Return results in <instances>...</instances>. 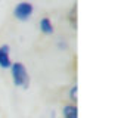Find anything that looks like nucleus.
Wrapping results in <instances>:
<instances>
[{
    "instance_id": "nucleus-1",
    "label": "nucleus",
    "mask_w": 121,
    "mask_h": 118,
    "mask_svg": "<svg viewBox=\"0 0 121 118\" xmlns=\"http://www.w3.org/2000/svg\"><path fill=\"white\" fill-rule=\"evenodd\" d=\"M10 74H12V80L16 87H22V88H28L30 84V74L27 71V67L22 62H13L10 65Z\"/></svg>"
},
{
    "instance_id": "nucleus-2",
    "label": "nucleus",
    "mask_w": 121,
    "mask_h": 118,
    "mask_svg": "<svg viewBox=\"0 0 121 118\" xmlns=\"http://www.w3.org/2000/svg\"><path fill=\"white\" fill-rule=\"evenodd\" d=\"M33 12H34V8H33L31 3L22 2V3H18V4L15 6L13 15H15L16 19H19V21H27L28 18L33 15Z\"/></svg>"
},
{
    "instance_id": "nucleus-3",
    "label": "nucleus",
    "mask_w": 121,
    "mask_h": 118,
    "mask_svg": "<svg viewBox=\"0 0 121 118\" xmlns=\"http://www.w3.org/2000/svg\"><path fill=\"white\" fill-rule=\"evenodd\" d=\"M12 61H10V47L8 44L0 46V68L8 69L10 68Z\"/></svg>"
},
{
    "instance_id": "nucleus-4",
    "label": "nucleus",
    "mask_w": 121,
    "mask_h": 118,
    "mask_svg": "<svg viewBox=\"0 0 121 118\" xmlns=\"http://www.w3.org/2000/svg\"><path fill=\"white\" fill-rule=\"evenodd\" d=\"M40 30L47 35H50L53 33V24L49 18H43V19L40 21Z\"/></svg>"
},
{
    "instance_id": "nucleus-5",
    "label": "nucleus",
    "mask_w": 121,
    "mask_h": 118,
    "mask_svg": "<svg viewBox=\"0 0 121 118\" xmlns=\"http://www.w3.org/2000/svg\"><path fill=\"white\" fill-rule=\"evenodd\" d=\"M62 112H64V118H77V106L75 105H66Z\"/></svg>"
},
{
    "instance_id": "nucleus-6",
    "label": "nucleus",
    "mask_w": 121,
    "mask_h": 118,
    "mask_svg": "<svg viewBox=\"0 0 121 118\" xmlns=\"http://www.w3.org/2000/svg\"><path fill=\"white\" fill-rule=\"evenodd\" d=\"M69 97L74 100V102L77 100V86H74V87L71 88V92H69Z\"/></svg>"
}]
</instances>
